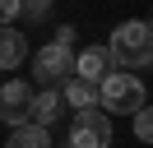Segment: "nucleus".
Masks as SVG:
<instances>
[{"label": "nucleus", "instance_id": "nucleus-1", "mask_svg": "<svg viewBox=\"0 0 153 148\" xmlns=\"http://www.w3.org/2000/svg\"><path fill=\"white\" fill-rule=\"evenodd\" d=\"M107 60L116 70H134L139 74L144 65L153 60V33L144 18H130V23H116L111 37H107Z\"/></svg>", "mask_w": 153, "mask_h": 148}, {"label": "nucleus", "instance_id": "nucleus-2", "mask_svg": "<svg viewBox=\"0 0 153 148\" xmlns=\"http://www.w3.org/2000/svg\"><path fill=\"white\" fill-rule=\"evenodd\" d=\"M97 107L107 116H130V111L149 107V92H144V79H134V70H107L97 79Z\"/></svg>", "mask_w": 153, "mask_h": 148}, {"label": "nucleus", "instance_id": "nucleus-3", "mask_svg": "<svg viewBox=\"0 0 153 148\" xmlns=\"http://www.w3.org/2000/svg\"><path fill=\"white\" fill-rule=\"evenodd\" d=\"M111 144V116L102 107H84L70 116V148H107Z\"/></svg>", "mask_w": 153, "mask_h": 148}, {"label": "nucleus", "instance_id": "nucleus-4", "mask_svg": "<svg viewBox=\"0 0 153 148\" xmlns=\"http://www.w3.org/2000/svg\"><path fill=\"white\" fill-rule=\"evenodd\" d=\"M74 74V46H60V42H47L37 56H33V79L42 88H56L60 79Z\"/></svg>", "mask_w": 153, "mask_h": 148}, {"label": "nucleus", "instance_id": "nucleus-5", "mask_svg": "<svg viewBox=\"0 0 153 148\" xmlns=\"http://www.w3.org/2000/svg\"><path fill=\"white\" fill-rule=\"evenodd\" d=\"M28 97H33L28 79H0V120H5V125L28 120Z\"/></svg>", "mask_w": 153, "mask_h": 148}, {"label": "nucleus", "instance_id": "nucleus-6", "mask_svg": "<svg viewBox=\"0 0 153 148\" xmlns=\"http://www.w3.org/2000/svg\"><path fill=\"white\" fill-rule=\"evenodd\" d=\"M65 111V102H60V92L56 88H33V97H28V120L33 125H56V116Z\"/></svg>", "mask_w": 153, "mask_h": 148}, {"label": "nucleus", "instance_id": "nucleus-7", "mask_svg": "<svg viewBox=\"0 0 153 148\" xmlns=\"http://www.w3.org/2000/svg\"><path fill=\"white\" fill-rule=\"evenodd\" d=\"M28 60V37L19 33V28H0V74L5 70H19V65Z\"/></svg>", "mask_w": 153, "mask_h": 148}, {"label": "nucleus", "instance_id": "nucleus-8", "mask_svg": "<svg viewBox=\"0 0 153 148\" xmlns=\"http://www.w3.org/2000/svg\"><path fill=\"white\" fill-rule=\"evenodd\" d=\"M5 148H56V144H51V130H47V125L19 120V125H10V139H5Z\"/></svg>", "mask_w": 153, "mask_h": 148}, {"label": "nucleus", "instance_id": "nucleus-9", "mask_svg": "<svg viewBox=\"0 0 153 148\" xmlns=\"http://www.w3.org/2000/svg\"><path fill=\"white\" fill-rule=\"evenodd\" d=\"M111 70V60H107V46H84V51H74V74L79 79H102V74Z\"/></svg>", "mask_w": 153, "mask_h": 148}, {"label": "nucleus", "instance_id": "nucleus-10", "mask_svg": "<svg viewBox=\"0 0 153 148\" xmlns=\"http://www.w3.org/2000/svg\"><path fill=\"white\" fill-rule=\"evenodd\" d=\"M60 83H65L60 102H70L74 111H84V107H97V83H93V79H79V74H70V79H60Z\"/></svg>", "mask_w": 153, "mask_h": 148}, {"label": "nucleus", "instance_id": "nucleus-11", "mask_svg": "<svg viewBox=\"0 0 153 148\" xmlns=\"http://www.w3.org/2000/svg\"><path fill=\"white\" fill-rule=\"evenodd\" d=\"M130 116H134V139H139V144H149V139H153V111L139 107V111H130Z\"/></svg>", "mask_w": 153, "mask_h": 148}, {"label": "nucleus", "instance_id": "nucleus-12", "mask_svg": "<svg viewBox=\"0 0 153 148\" xmlns=\"http://www.w3.org/2000/svg\"><path fill=\"white\" fill-rule=\"evenodd\" d=\"M51 5H56V0H19V14L23 18H47Z\"/></svg>", "mask_w": 153, "mask_h": 148}, {"label": "nucleus", "instance_id": "nucleus-13", "mask_svg": "<svg viewBox=\"0 0 153 148\" xmlns=\"http://www.w3.org/2000/svg\"><path fill=\"white\" fill-rule=\"evenodd\" d=\"M19 18V0H0V28Z\"/></svg>", "mask_w": 153, "mask_h": 148}, {"label": "nucleus", "instance_id": "nucleus-14", "mask_svg": "<svg viewBox=\"0 0 153 148\" xmlns=\"http://www.w3.org/2000/svg\"><path fill=\"white\" fill-rule=\"evenodd\" d=\"M56 42H60V46H74V28L65 23V28H60V33H56Z\"/></svg>", "mask_w": 153, "mask_h": 148}]
</instances>
